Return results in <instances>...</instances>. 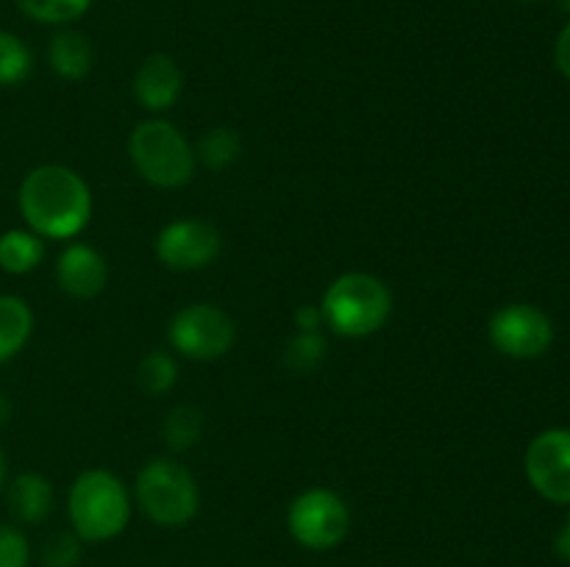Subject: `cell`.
I'll return each mask as SVG.
<instances>
[{
  "label": "cell",
  "instance_id": "cell-1",
  "mask_svg": "<svg viewBox=\"0 0 570 567\" xmlns=\"http://www.w3.org/2000/svg\"><path fill=\"white\" fill-rule=\"evenodd\" d=\"M26 226L42 239H72L92 217L89 183L72 167L39 165L22 178L17 192Z\"/></svg>",
  "mask_w": 570,
  "mask_h": 567
},
{
  "label": "cell",
  "instance_id": "cell-2",
  "mask_svg": "<svg viewBox=\"0 0 570 567\" xmlns=\"http://www.w3.org/2000/svg\"><path fill=\"white\" fill-rule=\"evenodd\" d=\"M72 534L81 543H109L126 531L131 520V495L109 470H83L67 495Z\"/></svg>",
  "mask_w": 570,
  "mask_h": 567
},
{
  "label": "cell",
  "instance_id": "cell-3",
  "mask_svg": "<svg viewBox=\"0 0 570 567\" xmlns=\"http://www.w3.org/2000/svg\"><path fill=\"white\" fill-rule=\"evenodd\" d=\"M321 311L323 322L340 337H371L390 320L393 292L371 272H343L323 292Z\"/></svg>",
  "mask_w": 570,
  "mask_h": 567
},
{
  "label": "cell",
  "instance_id": "cell-4",
  "mask_svg": "<svg viewBox=\"0 0 570 567\" xmlns=\"http://www.w3.org/2000/svg\"><path fill=\"white\" fill-rule=\"evenodd\" d=\"M134 498L150 523L165 528L187 526L200 506V489L193 472L178 461L159 456L145 461L134 481Z\"/></svg>",
  "mask_w": 570,
  "mask_h": 567
},
{
  "label": "cell",
  "instance_id": "cell-5",
  "mask_svg": "<svg viewBox=\"0 0 570 567\" xmlns=\"http://www.w3.org/2000/svg\"><path fill=\"white\" fill-rule=\"evenodd\" d=\"M128 156L139 176L159 189H178L195 176V148L167 120H142L128 137Z\"/></svg>",
  "mask_w": 570,
  "mask_h": 567
},
{
  "label": "cell",
  "instance_id": "cell-6",
  "mask_svg": "<svg viewBox=\"0 0 570 567\" xmlns=\"http://www.w3.org/2000/svg\"><path fill=\"white\" fill-rule=\"evenodd\" d=\"M287 528L301 548L332 550L348 537L351 509L334 489L312 487L289 504Z\"/></svg>",
  "mask_w": 570,
  "mask_h": 567
},
{
  "label": "cell",
  "instance_id": "cell-7",
  "mask_svg": "<svg viewBox=\"0 0 570 567\" xmlns=\"http://www.w3.org/2000/svg\"><path fill=\"white\" fill-rule=\"evenodd\" d=\"M170 345L187 359L209 361L220 359L232 350L237 339V326L232 317L215 304H189L176 311L170 320Z\"/></svg>",
  "mask_w": 570,
  "mask_h": 567
},
{
  "label": "cell",
  "instance_id": "cell-8",
  "mask_svg": "<svg viewBox=\"0 0 570 567\" xmlns=\"http://www.w3.org/2000/svg\"><path fill=\"white\" fill-rule=\"evenodd\" d=\"M490 342L510 359H540L554 345V322L532 304H507L490 317Z\"/></svg>",
  "mask_w": 570,
  "mask_h": 567
},
{
  "label": "cell",
  "instance_id": "cell-9",
  "mask_svg": "<svg viewBox=\"0 0 570 567\" xmlns=\"http://www.w3.org/2000/svg\"><path fill=\"white\" fill-rule=\"evenodd\" d=\"M523 470L540 498L570 506V428H546L529 442Z\"/></svg>",
  "mask_w": 570,
  "mask_h": 567
},
{
  "label": "cell",
  "instance_id": "cell-10",
  "mask_svg": "<svg viewBox=\"0 0 570 567\" xmlns=\"http://www.w3.org/2000/svg\"><path fill=\"white\" fill-rule=\"evenodd\" d=\"M220 248V231L212 222L195 217L167 222L156 237V256L170 270H204L217 259Z\"/></svg>",
  "mask_w": 570,
  "mask_h": 567
},
{
  "label": "cell",
  "instance_id": "cell-11",
  "mask_svg": "<svg viewBox=\"0 0 570 567\" xmlns=\"http://www.w3.org/2000/svg\"><path fill=\"white\" fill-rule=\"evenodd\" d=\"M56 281L70 298H98L109 284V265L98 250L76 242L61 250V256L56 259Z\"/></svg>",
  "mask_w": 570,
  "mask_h": 567
},
{
  "label": "cell",
  "instance_id": "cell-12",
  "mask_svg": "<svg viewBox=\"0 0 570 567\" xmlns=\"http://www.w3.org/2000/svg\"><path fill=\"white\" fill-rule=\"evenodd\" d=\"M184 76L173 56L150 53L134 76V94L148 111H165L178 100Z\"/></svg>",
  "mask_w": 570,
  "mask_h": 567
},
{
  "label": "cell",
  "instance_id": "cell-13",
  "mask_svg": "<svg viewBox=\"0 0 570 567\" xmlns=\"http://www.w3.org/2000/svg\"><path fill=\"white\" fill-rule=\"evenodd\" d=\"M9 511L28 526L42 523L53 511V484L42 472H20L9 484Z\"/></svg>",
  "mask_w": 570,
  "mask_h": 567
},
{
  "label": "cell",
  "instance_id": "cell-14",
  "mask_svg": "<svg viewBox=\"0 0 570 567\" xmlns=\"http://www.w3.org/2000/svg\"><path fill=\"white\" fill-rule=\"evenodd\" d=\"M48 61L53 67V72L65 81H81L83 76H89L92 70V44L83 33L78 31H59L50 39L48 48Z\"/></svg>",
  "mask_w": 570,
  "mask_h": 567
},
{
  "label": "cell",
  "instance_id": "cell-15",
  "mask_svg": "<svg viewBox=\"0 0 570 567\" xmlns=\"http://www.w3.org/2000/svg\"><path fill=\"white\" fill-rule=\"evenodd\" d=\"M33 331V311L17 295H0V365L14 359Z\"/></svg>",
  "mask_w": 570,
  "mask_h": 567
},
{
  "label": "cell",
  "instance_id": "cell-16",
  "mask_svg": "<svg viewBox=\"0 0 570 567\" xmlns=\"http://www.w3.org/2000/svg\"><path fill=\"white\" fill-rule=\"evenodd\" d=\"M45 245L31 228H9L0 233V270L11 276H26L42 261Z\"/></svg>",
  "mask_w": 570,
  "mask_h": 567
},
{
  "label": "cell",
  "instance_id": "cell-17",
  "mask_svg": "<svg viewBox=\"0 0 570 567\" xmlns=\"http://www.w3.org/2000/svg\"><path fill=\"white\" fill-rule=\"evenodd\" d=\"M33 70V56L17 33L0 31V87H17Z\"/></svg>",
  "mask_w": 570,
  "mask_h": 567
},
{
  "label": "cell",
  "instance_id": "cell-18",
  "mask_svg": "<svg viewBox=\"0 0 570 567\" xmlns=\"http://www.w3.org/2000/svg\"><path fill=\"white\" fill-rule=\"evenodd\" d=\"M20 11L45 26H67L89 11L92 0H14Z\"/></svg>",
  "mask_w": 570,
  "mask_h": 567
},
{
  "label": "cell",
  "instance_id": "cell-19",
  "mask_svg": "<svg viewBox=\"0 0 570 567\" xmlns=\"http://www.w3.org/2000/svg\"><path fill=\"white\" fill-rule=\"evenodd\" d=\"M137 378L139 387L148 395H165L178 378L176 359H173L167 350H150V354L139 361Z\"/></svg>",
  "mask_w": 570,
  "mask_h": 567
},
{
  "label": "cell",
  "instance_id": "cell-20",
  "mask_svg": "<svg viewBox=\"0 0 570 567\" xmlns=\"http://www.w3.org/2000/svg\"><path fill=\"white\" fill-rule=\"evenodd\" d=\"M195 156H200V161L212 170H223L239 156V137L232 128H212L209 133H204Z\"/></svg>",
  "mask_w": 570,
  "mask_h": 567
},
{
  "label": "cell",
  "instance_id": "cell-21",
  "mask_svg": "<svg viewBox=\"0 0 570 567\" xmlns=\"http://www.w3.org/2000/svg\"><path fill=\"white\" fill-rule=\"evenodd\" d=\"M165 439L173 450L193 448L200 439V415L187 406H178L165 417Z\"/></svg>",
  "mask_w": 570,
  "mask_h": 567
},
{
  "label": "cell",
  "instance_id": "cell-22",
  "mask_svg": "<svg viewBox=\"0 0 570 567\" xmlns=\"http://www.w3.org/2000/svg\"><path fill=\"white\" fill-rule=\"evenodd\" d=\"M323 350H326V342H323L321 331H298V337L289 339L287 350H284V361L293 370L309 372L312 367L321 365Z\"/></svg>",
  "mask_w": 570,
  "mask_h": 567
},
{
  "label": "cell",
  "instance_id": "cell-23",
  "mask_svg": "<svg viewBox=\"0 0 570 567\" xmlns=\"http://www.w3.org/2000/svg\"><path fill=\"white\" fill-rule=\"evenodd\" d=\"M83 543L72 531L50 534L42 545V565L45 567H78L81 561Z\"/></svg>",
  "mask_w": 570,
  "mask_h": 567
},
{
  "label": "cell",
  "instance_id": "cell-24",
  "mask_svg": "<svg viewBox=\"0 0 570 567\" xmlns=\"http://www.w3.org/2000/svg\"><path fill=\"white\" fill-rule=\"evenodd\" d=\"M31 565V545L17 526L0 523V567H28Z\"/></svg>",
  "mask_w": 570,
  "mask_h": 567
},
{
  "label": "cell",
  "instance_id": "cell-25",
  "mask_svg": "<svg viewBox=\"0 0 570 567\" xmlns=\"http://www.w3.org/2000/svg\"><path fill=\"white\" fill-rule=\"evenodd\" d=\"M554 64H557V70H560V76L568 78V81H570V20L566 22V28L557 33Z\"/></svg>",
  "mask_w": 570,
  "mask_h": 567
},
{
  "label": "cell",
  "instance_id": "cell-26",
  "mask_svg": "<svg viewBox=\"0 0 570 567\" xmlns=\"http://www.w3.org/2000/svg\"><path fill=\"white\" fill-rule=\"evenodd\" d=\"M321 326H326L321 306H298V311H295V328L298 331H321Z\"/></svg>",
  "mask_w": 570,
  "mask_h": 567
},
{
  "label": "cell",
  "instance_id": "cell-27",
  "mask_svg": "<svg viewBox=\"0 0 570 567\" xmlns=\"http://www.w3.org/2000/svg\"><path fill=\"white\" fill-rule=\"evenodd\" d=\"M6 476H9V461H6L3 448H0V489L6 487Z\"/></svg>",
  "mask_w": 570,
  "mask_h": 567
},
{
  "label": "cell",
  "instance_id": "cell-28",
  "mask_svg": "<svg viewBox=\"0 0 570 567\" xmlns=\"http://www.w3.org/2000/svg\"><path fill=\"white\" fill-rule=\"evenodd\" d=\"M6 420H9V400H6L3 395H0V426H3Z\"/></svg>",
  "mask_w": 570,
  "mask_h": 567
},
{
  "label": "cell",
  "instance_id": "cell-29",
  "mask_svg": "<svg viewBox=\"0 0 570 567\" xmlns=\"http://www.w3.org/2000/svg\"><path fill=\"white\" fill-rule=\"evenodd\" d=\"M562 6H566V11L570 14V0H562Z\"/></svg>",
  "mask_w": 570,
  "mask_h": 567
},
{
  "label": "cell",
  "instance_id": "cell-30",
  "mask_svg": "<svg viewBox=\"0 0 570 567\" xmlns=\"http://www.w3.org/2000/svg\"><path fill=\"white\" fill-rule=\"evenodd\" d=\"M566 531L570 534V517H568V526H566Z\"/></svg>",
  "mask_w": 570,
  "mask_h": 567
}]
</instances>
